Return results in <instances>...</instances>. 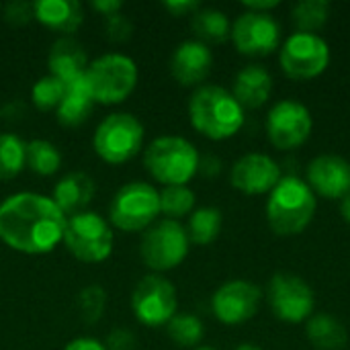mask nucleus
I'll return each mask as SVG.
<instances>
[{"instance_id": "nucleus-12", "label": "nucleus", "mask_w": 350, "mask_h": 350, "mask_svg": "<svg viewBox=\"0 0 350 350\" xmlns=\"http://www.w3.org/2000/svg\"><path fill=\"white\" fill-rule=\"evenodd\" d=\"M176 289L168 279L160 275L144 277L131 293V310L137 322L148 328L166 326L176 316Z\"/></svg>"}, {"instance_id": "nucleus-33", "label": "nucleus", "mask_w": 350, "mask_h": 350, "mask_svg": "<svg viewBox=\"0 0 350 350\" xmlns=\"http://www.w3.org/2000/svg\"><path fill=\"white\" fill-rule=\"evenodd\" d=\"M105 306H107V293L98 285H90L86 289H82L78 295V310L86 324L98 322L105 312Z\"/></svg>"}, {"instance_id": "nucleus-22", "label": "nucleus", "mask_w": 350, "mask_h": 350, "mask_svg": "<svg viewBox=\"0 0 350 350\" xmlns=\"http://www.w3.org/2000/svg\"><path fill=\"white\" fill-rule=\"evenodd\" d=\"M47 66H49L51 76H55L64 82H70V80H76L86 74L88 57H86L84 47L78 41H74L70 37H62L51 45Z\"/></svg>"}, {"instance_id": "nucleus-28", "label": "nucleus", "mask_w": 350, "mask_h": 350, "mask_svg": "<svg viewBox=\"0 0 350 350\" xmlns=\"http://www.w3.org/2000/svg\"><path fill=\"white\" fill-rule=\"evenodd\" d=\"M27 144L14 133H0V180L14 178L25 168Z\"/></svg>"}, {"instance_id": "nucleus-25", "label": "nucleus", "mask_w": 350, "mask_h": 350, "mask_svg": "<svg viewBox=\"0 0 350 350\" xmlns=\"http://www.w3.org/2000/svg\"><path fill=\"white\" fill-rule=\"evenodd\" d=\"M197 41L201 43H224L230 39L232 33V23L228 18L226 12L217 10V8H199L193 14V23H191Z\"/></svg>"}, {"instance_id": "nucleus-18", "label": "nucleus", "mask_w": 350, "mask_h": 350, "mask_svg": "<svg viewBox=\"0 0 350 350\" xmlns=\"http://www.w3.org/2000/svg\"><path fill=\"white\" fill-rule=\"evenodd\" d=\"M213 68V53L209 45L191 39L183 41L172 57H170V72L174 80L183 86H197L201 84Z\"/></svg>"}, {"instance_id": "nucleus-26", "label": "nucleus", "mask_w": 350, "mask_h": 350, "mask_svg": "<svg viewBox=\"0 0 350 350\" xmlns=\"http://www.w3.org/2000/svg\"><path fill=\"white\" fill-rule=\"evenodd\" d=\"M221 211L217 207H199L191 213L189 226H187V236L189 242L197 246H209L211 242L217 240L221 232Z\"/></svg>"}, {"instance_id": "nucleus-40", "label": "nucleus", "mask_w": 350, "mask_h": 350, "mask_svg": "<svg viewBox=\"0 0 350 350\" xmlns=\"http://www.w3.org/2000/svg\"><path fill=\"white\" fill-rule=\"evenodd\" d=\"M281 2L279 0H262V2H244V8L250 10V12H265V14H271V10L279 8Z\"/></svg>"}, {"instance_id": "nucleus-7", "label": "nucleus", "mask_w": 350, "mask_h": 350, "mask_svg": "<svg viewBox=\"0 0 350 350\" xmlns=\"http://www.w3.org/2000/svg\"><path fill=\"white\" fill-rule=\"evenodd\" d=\"M160 215V193L148 183H129L109 205V219L121 232H142Z\"/></svg>"}, {"instance_id": "nucleus-36", "label": "nucleus", "mask_w": 350, "mask_h": 350, "mask_svg": "<svg viewBox=\"0 0 350 350\" xmlns=\"http://www.w3.org/2000/svg\"><path fill=\"white\" fill-rule=\"evenodd\" d=\"M164 8L172 14V16H187V14H195L201 6L197 0H168L164 2Z\"/></svg>"}, {"instance_id": "nucleus-6", "label": "nucleus", "mask_w": 350, "mask_h": 350, "mask_svg": "<svg viewBox=\"0 0 350 350\" xmlns=\"http://www.w3.org/2000/svg\"><path fill=\"white\" fill-rule=\"evenodd\" d=\"M279 64L291 80H314L330 66V45L318 33H291L279 47Z\"/></svg>"}, {"instance_id": "nucleus-38", "label": "nucleus", "mask_w": 350, "mask_h": 350, "mask_svg": "<svg viewBox=\"0 0 350 350\" xmlns=\"http://www.w3.org/2000/svg\"><path fill=\"white\" fill-rule=\"evenodd\" d=\"M64 350H107V347L103 342H98L96 338H88V336H82V338H76L72 340L70 345H66Z\"/></svg>"}, {"instance_id": "nucleus-4", "label": "nucleus", "mask_w": 350, "mask_h": 350, "mask_svg": "<svg viewBox=\"0 0 350 350\" xmlns=\"http://www.w3.org/2000/svg\"><path fill=\"white\" fill-rule=\"evenodd\" d=\"M197 148L178 135L156 137L144 156L146 170L164 187H185L199 170Z\"/></svg>"}, {"instance_id": "nucleus-42", "label": "nucleus", "mask_w": 350, "mask_h": 350, "mask_svg": "<svg viewBox=\"0 0 350 350\" xmlns=\"http://www.w3.org/2000/svg\"><path fill=\"white\" fill-rule=\"evenodd\" d=\"M340 215H342V219L350 226V193L340 201Z\"/></svg>"}, {"instance_id": "nucleus-30", "label": "nucleus", "mask_w": 350, "mask_h": 350, "mask_svg": "<svg viewBox=\"0 0 350 350\" xmlns=\"http://www.w3.org/2000/svg\"><path fill=\"white\" fill-rule=\"evenodd\" d=\"M330 2L328 0H301L293 8V23L301 33H316L328 23Z\"/></svg>"}, {"instance_id": "nucleus-11", "label": "nucleus", "mask_w": 350, "mask_h": 350, "mask_svg": "<svg viewBox=\"0 0 350 350\" xmlns=\"http://www.w3.org/2000/svg\"><path fill=\"white\" fill-rule=\"evenodd\" d=\"M189 244L187 228H183L178 221L162 219L144 232L139 254L146 267L164 273L176 269L187 258Z\"/></svg>"}, {"instance_id": "nucleus-27", "label": "nucleus", "mask_w": 350, "mask_h": 350, "mask_svg": "<svg viewBox=\"0 0 350 350\" xmlns=\"http://www.w3.org/2000/svg\"><path fill=\"white\" fill-rule=\"evenodd\" d=\"M62 164V154L59 150L45 139H33L27 144V156H25V166L33 170L39 176H51L57 172Z\"/></svg>"}, {"instance_id": "nucleus-3", "label": "nucleus", "mask_w": 350, "mask_h": 350, "mask_svg": "<svg viewBox=\"0 0 350 350\" xmlns=\"http://www.w3.org/2000/svg\"><path fill=\"white\" fill-rule=\"evenodd\" d=\"M318 197L299 176H283L267 199V221L277 236H297L314 219Z\"/></svg>"}, {"instance_id": "nucleus-34", "label": "nucleus", "mask_w": 350, "mask_h": 350, "mask_svg": "<svg viewBox=\"0 0 350 350\" xmlns=\"http://www.w3.org/2000/svg\"><path fill=\"white\" fill-rule=\"evenodd\" d=\"M107 37L111 41H127L133 33V25L129 23V18L121 12L113 14V16H107Z\"/></svg>"}, {"instance_id": "nucleus-5", "label": "nucleus", "mask_w": 350, "mask_h": 350, "mask_svg": "<svg viewBox=\"0 0 350 350\" xmlns=\"http://www.w3.org/2000/svg\"><path fill=\"white\" fill-rule=\"evenodd\" d=\"M84 78L94 103L117 105L133 92L137 84V66L127 55L107 53L88 64Z\"/></svg>"}, {"instance_id": "nucleus-10", "label": "nucleus", "mask_w": 350, "mask_h": 350, "mask_svg": "<svg viewBox=\"0 0 350 350\" xmlns=\"http://www.w3.org/2000/svg\"><path fill=\"white\" fill-rule=\"evenodd\" d=\"M64 244L82 262H103L113 252V230L100 215L82 211L68 217Z\"/></svg>"}, {"instance_id": "nucleus-39", "label": "nucleus", "mask_w": 350, "mask_h": 350, "mask_svg": "<svg viewBox=\"0 0 350 350\" xmlns=\"http://www.w3.org/2000/svg\"><path fill=\"white\" fill-rule=\"evenodd\" d=\"M92 8L98 10L105 16H113V14H117L123 8V2L121 0H94Z\"/></svg>"}, {"instance_id": "nucleus-23", "label": "nucleus", "mask_w": 350, "mask_h": 350, "mask_svg": "<svg viewBox=\"0 0 350 350\" xmlns=\"http://www.w3.org/2000/svg\"><path fill=\"white\" fill-rule=\"evenodd\" d=\"M94 107V98L90 94V88L86 84V78L80 76L76 80L66 82V92L64 98L59 103L57 111V121L64 127H78L80 123H84L88 119V115L92 113Z\"/></svg>"}, {"instance_id": "nucleus-31", "label": "nucleus", "mask_w": 350, "mask_h": 350, "mask_svg": "<svg viewBox=\"0 0 350 350\" xmlns=\"http://www.w3.org/2000/svg\"><path fill=\"white\" fill-rule=\"evenodd\" d=\"M195 209V193L185 187H164L160 193V213H164L168 219L176 221Z\"/></svg>"}, {"instance_id": "nucleus-9", "label": "nucleus", "mask_w": 350, "mask_h": 350, "mask_svg": "<svg viewBox=\"0 0 350 350\" xmlns=\"http://www.w3.org/2000/svg\"><path fill=\"white\" fill-rule=\"evenodd\" d=\"M267 301L275 318L285 324H304L316 312V293L293 273H275L267 285Z\"/></svg>"}, {"instance_id": "nucleus-15", "label": "nucleus", "mask_w": 350, "mask_h": 350, "mask_svg": "<svg viewBox=\"0 0 350 350\" xmlns=\"http://www.w3.org/2000/svg\"><path fill=\"white\" fill-rule=\"evenodd\" d=\"M262 291L250 281L234 279L224 283L211 297L213 316L226 326H238L258 314Z\"/></svg>"}, {"instance_id": "nucleus-8", "label": "nucleus", "mask_w": 350, "mask_h": 350, "mask_svg": "<svg viewBox=\"0 0 350 350\" xmlns=\"http://www.w3.org/2000/svg\"><path fill=\"white\" fill-rule=\"evenodd\" d=\"M144 144V125L131 113H113L94 131V152L109 164L131 160Z\"/></svg>"}, {"instance_id": "nucleus-43", "label": "nucleus", "mask_w": 350, "mask_h": 350, "mask_svg": "<svg viewBox=\"0 0 350 350\" xmlns=\"http://www.w3.org/2000/svg\"><path fill=\"white\" fill-rule=\"evenodd\" d=\"M234 350H262L260 347H256V345H252V342H242L240 347H236Z\"/></svg>"}, {"instance_id": "nucleus-35", "label": "nucleus", "mask_w": 350, "mask_h": 350, "mask_svg": "<svg viewBox=\"0 0 350 350\" xmlns=\"http://www.w3.org/2000/svg\"><path fill=\"white\" fill-rule=\"evenodd\" d=\"M35 16L33 2H10L4 10V18L10 25H25Z\"/></svg>"}, {"instance_id": "nucleus-21", "label": "nucleus", "mask_w": 350, "mask_h": 350, "mask_svg": "<svg viewBox=\"0 0 350 350\" xmlns=\"http://www.w3.org/2000/svg\"><path fill=\"white\" fill-rule=\"evenodd\" d=\"M35 18L51 31L57 33H76L84 21L82 4L76 0H39L33 2Z\"/></svg>"}, {"instance_id": "nucleus-16", "label": "nucleus", "mask_w": 350, "mask_h": 350, "mask_svg": "<svg viewBox=\"0 0 350 350\" xmlns=\"http://www.w3.org/2000/svg\"><path fill=\"white\" fill-rule=\"evenodd\" d=\"M283 178L279 164L260 152L244 154L238 158L230 172V183L236 191L256 197V195H269L279 180Z\"/></svg>"}, {"instance_id": "nucleus-29", "label": "nucleus", "mask_w": 350, "mask_h": 350, "mask_svg": "<svg viewBox=\"0 0 350 350\" xmlns=\"http://www.w3.org/2000/svg\"><path fill=\"white\" fill-rule=\"evenodd\" d=\"M166 330H168V336L172 338V342L183 349H197L205 336L203 322L191 314H176L166 324Z\"/></svg>"}, {"instance_id": "nucleus-20", "label": "nucleus", "mask_w": 350, "mask_h": 350, "mask_svg": "<svg viewBox=\"0 0 350 350\" xmlns=\"http://www.w3.org/2000/svg\"><path fill=\"white\" fill-rule=\"evenodd\" d=\"M94 180L86 172L66 174L53 189V203L66 217L86 211L88 203L94 197Z\"/></svg>"}, {"instance_id": "nucleus-44", "label": "nucleus", "mask_w": 350, "mask_h": 350, "mask_svg": "<svg viewBox=\"0 0 350 350\" xmlns=\"http://www.w3.org/2000/svg\"><path fill=\"white\" fill-rule=\"evenodd\" d=\"M193 350H215V349H211V347H197V349H193Z\"/></svg>"}, {"instance_id": "nucleus-19", "label": "nucleus", "mask_w": 350, "mask_h": 350, "mask_svg": "<svg viewBox=\"0 0 350 350\" xmlns=\"http://www.w3.org/2000/svg\"><path fill=\"white\" fill-rule=\"evenodd\" d=\"M271 92L273 76L265 66H244L234 78L232 94L242 105V109H260L271 98Z\"/></svg>"}, {"instance_id": "nucleus-24", "label": "nucleus", "mask_w": 350, "mask_h": 350, "mask_svg": "<svg viewBox=\"0 0 350 350\" xmlns=\"http://www.w3.org/2000/svg\"><path fill=\"white\" fill-rule=\"evenodd\" d=\"M308 340L316 350H342L349 342L347 326L330 314H314L306 326Z\"/></svg>"}, {"instance_id": "nucleus-17", "label": "nucleus", "mask_w": 350, "mask_h": 350, "mask_svg": "<svg viewBox=\"0 0 350 350\" xmlns=\"http://www.w3.org/2000/svg\"><path fill=\"white\" fill-rule=\"evenodd\" d=\"M306 183L316 197L342 201L350 193V162L336 154L316 156L308 164Z\"/></svg>"}, {"instance_id": "nucleus-1", "label": "nucleus", "mask_w": 350, "mask_h": 350, "mask_svg": "<svg viewBox=\"0 0 350 350\" xmlns=\"http://www.w3.org/2000/svg\"><path fill=\"white\" fill-rule=\"evenodd\" d=\"M68 217L53 199L16 193L0 203V240L23 254H47L64 242Z\"/></svg>"}, {"instance_id": "nucleus-41", "label": "nucleus", "mask_w": 350, "mask_h": 350, "mask_svg": "<svg viewBox=\"0 0 350 350\" xmlns=\"http://www.w3.org/2000/svg\"><path fill=\"white\" fill-rule=\"evenodd\" d=\"M199 168H203V172H205V174H217L221 166H219V160H217V158L207 156L203 162H199Z\"/></svg>"}, {"instance_id": "nucleus-14", "label": "nucleus", "mask_w": 350, "mask_h": 350, "mask_svg": "<svg viewBox=\"0 0 350 350\" xmlns=\"http://www.w3.org/2000/svg\"><path fill=\"white\" fill-rule=\"evenodd\" d=\"M230 39L236 49L250 57L271 55L281 47V25L273 14L244 10L234 23Z\"/></svg>"}, {"instance_id": "nucleus-2", "label": "nucleus", "mask_w": 350, "mask_h": 350, "mask_svg": "<svg viewBox=\"0 0 350 350\" xmlns=\"http://www.w3.org/2000/svg\"><path fill=\"white\" fill-rule=\"evenodd\" d=\"M189 119L201 135L221 142L234 137L242 129L246 115L230 90L215 84H203L189 100Z\"/></svg>"}, {"instance_id": "nucleus-13", "label": "nucleus", "mask_w": 350, "mask_h": 350, "mask_svg": "<svg viewBox=\"0 0 350 350\" xmlns=\"http://www.w3.org/2000/svg\"><path fill=\"white\" fill-rule=\"evenodd\" d=\"M267 137L277 150H295L304 146L314 129V119L310 109L293 98L279 100L271 107L267 115Z\"/></svg>"}, {"instance_id": "nucleus-37", "label": "nucleus", "mask_w": 350, "mask_h": 350, "mask_svg": "<svg viewBox=\"0 0 350 350\" xmlns=\"http://www.w3.org/2000/svg\"><path fill=\"white\" fill-rule=\"evenodd\" d=\"M131 347H133V336L125 330H115L109 336L107 350H131Z\"/></svg>"}, {"instance_id": "nucleus-32", "label": "nucleus", "mask_w": 350, "mask_h": 350, "mask_svg": "<svg viewBox=\"0 0 350 350\" xmlns=\"http://www.w3.org/2000/svg\"><path fill=\"white\" fill-rule=\"evenodd\" d=\"M64 92H66V82L49 74V76H43L35 82V86L31 90V98L39 111L47 113V111H53L59 107Z\"/></svg>"}]
</instances>
